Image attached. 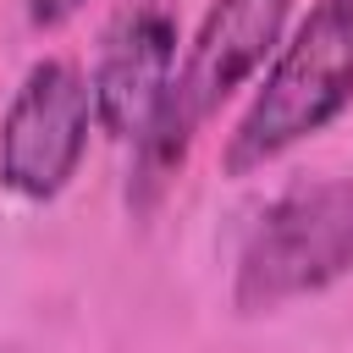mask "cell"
I'll list each match as a JSON object with an SVG mask.
<instances>
[{"label": "cell", "mask_w": 353, "mask_h": 353, "mask_svg": "<svg viewBox=\"0 0 353 353\" xmlns=\"http://www.w3.org/2000/svg\"><path fill=\"white\" fill-rule=\"evenodd\" d=\"M353 105V0H314L309 17L276 44L265 83L221 149L226 176L265 171L303 138L325 132Z\"/></svg>", "instance_id": "cell-1"}, {"label": "cell", "mask_w": 353, "mask_h": 353, "mask_svg": "<svg viewBox=\"0 0 353 353\" xmlns=\"http://www.w3.org/2000/svg\"><path fill=\"white\" fill-rule=\"evenodd\" d=\"M347 270H353V176L303 182L254 221L237 254L232 303L243 314H270L309 292H325Z\"/></svg>", "instance_id": "cell-2"}, {"label": "cell", "mask_w": 353, "mask_h": 353, "mask_svg": "<svg viewBox=\"0 0 353 353\" xmlns=\"http://www.w3.org/2000/svg\"><path fill=\"white\" fill-rule=\"evenodd\" d=\"M94 94L72 61H33L0 121V188L22 204H50L83 165Z\"/></svg>", "instance_id": "cell-3"}, {"label": "cell", "mask_w": 353, "mask_h": 353, "mask_svg": "<svg viewBox=\"0 0 353 353\" xmlns=\"http://www.w3.org/2000/svg\"><path fill=\"white\" fill-rule=\"evenodd\" d=\"M176 83V22L160 0H138L116 11V22L99 39V61L88 77L94 94V127H105L116 143H138Z\"/></svg>", "instance_id": "cell-4"}, {"label": "cell", "mask_w": 353, "mask_h": 353, "mask_svg": "<svg viewBox=\"0 0 353 353\" xmlns=\"http://www.w3.org/2000/svg\"><path fill=\"white\" fill-rule=\"evenodd\" d=\"M287 6L292 0H210L204 22L176 66V83H171V99L193 127H204L265 66V55H276Z\"/></svg>", "instance_id": "cell-5"}, {"label": "cell", "mask_w": 353, "mask_h": 353, "mask_svg": "<svg viewBox=\"0 0 353 353\" xmlns=\"http://www.w3.org/2000/svg\"><path fill=\"white\" fill-rule=\"evenodd\" d=\"M22 6H28V22L44 28V33H50V28H66V22L83 11V0H22Z\"/></svg>", "instance_id": "cell-6"}]
</instances>
